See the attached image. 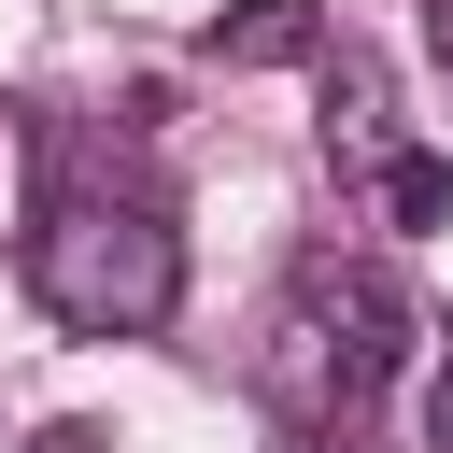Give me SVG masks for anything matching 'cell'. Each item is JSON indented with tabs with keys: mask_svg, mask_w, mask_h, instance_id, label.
Returning a JSON list of instances; mask_svg holds the SVG:
<instances>
[{
	"mask_svg": "<svg viewBox=\"0 0 453 453\" xmlns=\"http://www.w3.org/2000/svg\"><path fill=\"white\" fill-rule=\"evenodd\" d=\"M28 283L71 340H156L170 297H184V241L156 198H57L42 241H28Z\"/></svg>",
	"mask_w": 453,
	"mask_h": 453,
	"instance_id": "obj_1",
	"label": "cell"
},
{
	"mask_svg": "<svg viewBox=\"0 0 453 453\" xmlns=\"http://www.w3.org/2000/svg\"><path fill=\"white\" fill-rule=\"evenodd\" d=\"M297 297H311V326H326V368H340V425L411 368V340H425V311H411V283L382 269V255H311L297 269Z\"/></svg>",
	"mask_w": 453,
	"mask_h": 453,
	"instance_id": "obj_2",
	"label": "cell"
},
{
	"mask_svg": "<svg viewBox=\"0 0 453 453\" xmlns=\"http://www.w3.org/2000/svg\"><path fill=\"white\" fill-rule=\"evenodd\" d=\"M326 156H340V170H382V156H396V99H382V57H354V42L326 57Z\"/></svg>",
	"mask_w": 453,
	"mask_h": 453,
	"instance_id": "obj_3",
	"label": "cell"
},
{
	"mask_svg": "<svg viewBox=\"0 0 453 453\" xmlns=\"http://www.w3.org/2000/svg\"><path fill=\"white\" fill-rule=\"evenodd\" d=\"M297 57H326V14H311V0H241V14H212V71H297Z\"/></svg>",
	"mask_w": 453,
	"mask_h": 453,
	"instance_id": "obj_4",
	"label": "cell"
},
{
	"mask_svg": "<svg viewBox=\"0 0 453 453\" xmlns=\"http://www.w3.org/2000/svg\"><path fill=\"white\" fill-rule=\"evenodd\" d=\"M382 212H396V226H453V156L396 142V156H382Z\"/></svg>",
	"mask_w": 453,
	"mask_h": 453,
	"instance_id": "obj_5",
	"label": "cell"
},
{
	"mask_svg": "<svg viewBox=\"0 0 453 453\" xmlns=\"http://www.w3.org/2000/svg\"><path fill=\"white\" fill-rule=\"evenodd\" d=\"M425 453H453V340H439V382H425Z\"/></svg>",
	"mask_w": 453,
	"mask_h": 453,
	"instance_id": "obj_6",
	"label": "cell"
},
{
	"mask_svg": "<svg viewBox=\"0 0 453 453\" xmlns=\"http://www.w3.org/2000/svg\"><path fill=\"white\" fill-rule=\"evenodd\" d=\"M28 453H113V439H99V425H85V411H71V425H42V439H28Z\"/></svg>",
	"mask_w": 453,
	"mask_h": 453,
	"instance_id": "obj_7",
	"label": "cell"
},
{
	"mask_svg": "<svg viewBox=\"0 0 453 453\" xmlns=\"http://www.w3.org/2000/svg\"><path fill=\"white\" fill-rule=\"evenodd\" d=\"M425 42H439V71H453V0H425Z\"/></svg>",
	"mask_w": 453,
	"mask_h": 453,
	"instance_id": "obj_8",
	"label": "cell"
}]
</instances>
